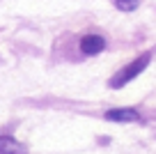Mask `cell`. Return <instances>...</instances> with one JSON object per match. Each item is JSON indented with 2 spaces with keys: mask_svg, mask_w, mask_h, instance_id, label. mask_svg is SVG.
<instances>
[{
  "mask_svg": "<svg viewBox=\"0 0 156 154\" xmlns=\"http://www.w3.org/2000/svg\"><path fill=\"white\" fill-rule=\"evenodd\" d=\"M103 48H106V39L101 35H85L80 39V51L85 55H97V53H101Z\"/></svg>",
  "mask_w": 156,
  "mask_h": 154,
  "instance_id": "2",
  "label": "cell"
},
{
  "mask_svg": "<svg viewBox=\"0 0 156 154\" xmlns=\"http://www.w3.org/2000/svg\"><path fill=\"white\" fill-rule=\"evenodd\" d=\"M0 154H25V147L12 136H0Z\"/></svg>",
  "mask_w": 156,
  "mask_h": 154,
  "instance_id": "4",
  "label": "cell"
},
{
  "mask_svg": "<svg viewBox=\"0 0 156 154\" xmlns=\"http://www.w3.org/2000/svg\"><path fill=\"white\" fill-rule=\"evenodd\" d=\"M147 64H149V53L140 55V58H138V60H133V62L129 64V67H124L122 72H117L115 76L110 78V85L117 90V87H122V85H126V83H131L133 78L138 76V74H142V72H145V67H147Z\"/></svg>",
  "mask_w": 156,
  "mask_h": 154,
  "instance_id": "1",
  "label": "cell"
},
{
  "mask_svg": "<svg viewBox=\"0 0 156 154\" xmlns=\"http://www.w3.org/2000/svg\"><path fill=\"white\" fill-rule=\"evenodd\" d=\"M106 120H110V122H138L140 115H138L136 108H112V111L106 113Z\"/></svg>",
  "mask_w": 156,
  "mask_h": 154,
  "instance_id": "3",
  "label": "cell"
},
{
  "mask_svg": "<svg viewBox=\"0 0 156 154\" xmlns=\"http://www.w3.org/2000/svg\"><path fill=\"white\" fill-rule=\"evenodd\" d=\"M112 2H115L117 9H122V12H133L140 5V0H112Z\"/></svg>",
  "mask_w": 156,
  "mask_h": 154,
  "instance_id": "5",
  "label": "cell"
}]
</instances>
